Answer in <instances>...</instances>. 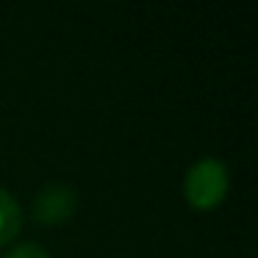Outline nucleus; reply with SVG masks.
Masks as SVG:
<instances>
[{
  "label": "nucleus",
  "mask_w": 258,
  "mask_h": 258,
  "mask_svg": "<svg viewBox=\"0 0 258 258\" xmlns=\"http://www.w3.org/2000/svg\"><path fill=\"white\" fill-rule=\"evenodd\" d=\"M9 258H50L39 244H20L9 252Z\"/></svg>",
  "instance_id": "nucleus-4"
},
{
  "label": "nucleus",
  "mask_w": 258,
  "mask_h": 258,
  "mask_svg": "<svg viewBox=\"0 0 258 258\" xmlns=\"http://www.w3.org/2000/svg\"><path fill=\"white\" fill-rule=\"evenodd\" d=\"M183 195L195 208H217L228 195V169L217 158H203L186 172Z\"/></svg>",
  "instance_id": "nucleus-1"
},
{
  "label": "nucleus",
  "mask_w": 258,
  "mask_h": 258,
  "mask_svg": "<svg viewBox=\"0 0 258 258\" xmlns=\"http://www.w3.org/2000/svg\"><path fill=\"white\" fill-rule=\"evenodd\" d=\"M75 206H78V195H75L67 183H50L36 195L34 214H36V219L45 222V225H58L67 217H73Z\"/></svg>",
  "instance_id": "nucleus-2"
},
{
  "label": "nucleus",
  "mask_w": 258,
  "mask_h": 258,
  "mask_svg": "<svg viewBox=\"0 0 258 258\" xmlns=\"http://www.w3.org/2000/svg\"><path fill=\"white\" fill-rule=\"evenodd\" d=\"M20 222H23V214L20 206L14 203V197L6 189H0V244H6L17 236Z\"/></svg>",
  "instance_id": "nucleus-3"
}]
</instances>
